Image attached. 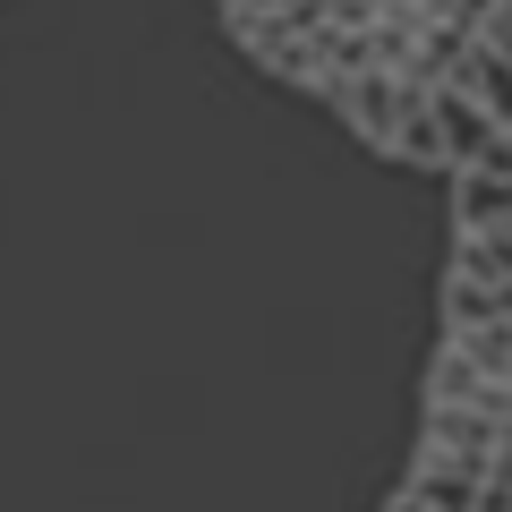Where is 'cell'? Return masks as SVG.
<instances>
[{"instance_id": "cell-4", "label": "cell", "mask_w": 512, "mask_h": 512, "mask_svg": "<svg viewBox=\"0 0 512 512\" xmlns=\"http://www.w3.org/2000/svg\"><path fill=\"white\" fill-rule=\"evenodd\" d=\"M393 512H436V504H419V495H410V487H402V504H393Z\"/></svg>"}, {"instance_id": "cell-1", "label": "cell", "mask_w": 512, "mask_h": 512, "mask_svg": "<svg viewBox=\"0 0 512 512\" xmlns=\"http://www.w3.org/2000/svg\"><path fill=\"white\" fill-rule=\"evenodd\" d=\"M487 478H495V470H470V461H453V453H419L410 495L436 504V512H478V487H487Z\"/></svg>"}, {"instance_id": "cell-2", "label": "cell", "mask_w": 512, "mask_h": 512, "mask_svg": "<svg viewBox=\"0 0 512 512\" xmlns=\"http://www.w3.org/2000/svg\"><path fill=\"white\" fill-rule=\"evenodd\" d=\"M478 512H512V478H487L478 487Z\"/></svg>"}, {"instance_id": "cell-3", "label": "cell", "mask_w": 512, "mask_h": 512, "mask_svg": "<svg viewBox=\"0 0 512 512\" xmlns=\"http://www.w3.org/2000/svg\"><path fill=\"white\" fill-rule=\"evenodd\" d=\"M495 478H512V436H504V444H495Z\"/></svg>"}]
</instances>
